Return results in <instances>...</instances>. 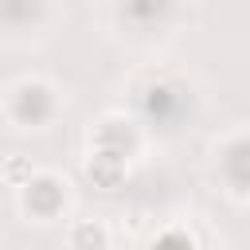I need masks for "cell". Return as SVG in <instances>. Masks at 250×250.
I'll return each mask as SVG.
<instances>
[{"mask_svg": "<svg viewBox=\"0 0 250 250\" xmlns=\"http://www.w3.org/2000/svg\"><path fill=\"white\" fill-rule=\"evenodd\" d=\"M109 238H105V227L98 223H74L70 227V250H105Z\"/></svg>", "mask_w": 250, "mask_h": 250, "instance_id": "cell-1", "label": "cell"}]
</instances>
